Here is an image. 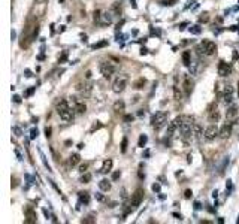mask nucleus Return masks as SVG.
Returning <instances> with one entry per match:
<instances>
[{
    "label": "nucleus",
    "instance_id": "52",
    "mask_svg": "<svg viewBox=\"0 0 239 224\" xmlns=\"http://www.w3.org/2000/svg\"><path fill=\"white\" fill-rule=\"evenodd\" d=\"M33 91H35V88H32V90H29V91H27V93H26V96H30V94H32V93H33Z\"/></svg>",
    "mask_w": 239,
    "mask_h": 224
},
{
    "label": "nucleus",
    "instance_id": "2",
    "mask_svg": "<svg viewBox=\"0 0 239 224\" xmlns=\"http://www.w3.org/2000/svg\"><path fill=\"white\" fill-rule=\"evenodd\" d=\"M167 124V112H157L151 118V126L154 130H162Z\"/></svg>",
    "mask_w": 239,
    "mask_h": 224
},
{
    "label": "nucleus",
    "instance_id": "30",
    "mask_svg": "<svg viewBox=\"0 0 239 224\" xmlns=\"http://www.w3.org/2000/svg\"><path fill=\"white\" fill-rule=\"evenodd\" d=\"M147 141H148V138H147L145 135H141V136H139V141H138V147L144 148V147H145V144H147Z\"/></svg>",
    "mask_w": 239,
    "mask_h": 224
},
{
    "label": "nucleus",
    "instance_id": "14",
    "mask_svg": "<svg viewBox=\"0 0 239 224\" xmlns=\"http://www.w3.org/2000/svg\"><path fill=\"white\" fill-rule=\"evenodd\" d=\"M191 133H193V138H194L196 141H200L205 132H203V129H202V126H200V124L194 123V124H193V127H191Z\"/></svg>",
    "mask_w": 239,
    "mask_h": 224
},
{
    "label": "nucleus",
    "instance_id": "27",
    "mask_svg": "<svg viewBox=\"0 0 239 224\" xmlns=\"http://www.w3.org/2000/svg\"><path fill=\"white\" fill-rule=\"evenodd\" d=\"M145 84H147L145 78H139V79H136V81H135L133 87H135L136 90H141V88H144V85H145Z\"/></svg>",
    "mask_w": 239,
    "mask_h": 224
},
{
    "label": "nucleus",
    "instance_id": "15",
    "mask_svg": "<svg viewBox=\"0 0 239 224\" xmlns=\"http://www.w3.org/2000/svg\"><path fill=\"white\" fill-rule=\"evenodd\" d=\"M73 111H75V109H70V108H66L64 111H61V112H58V115H60V118H61L63 121H70V120L73 118Z\"/></svg>",
    "mask_w": 239,
    "mask_h": 224
},
{
    "label": "nucleus",
    "instance_id": "41",
    "mask_svg": "<svg viewBox=\"0 0 239 224\" xmlns=\"http://www.w3.org/2000/svg\"><path fill=\"white\" fill-rule=\"evenodd\" d=\"M175 2H176V0H164V2H162V3H163V5H167V6H172Z\"/></svg>",
    "mask_w": 239,
    "mask_h": 224
},
{
    "label": "nucleus",
    "instance_id": "46",
    "mask_svg": "<svg viewBox=\"0 0 239 224\" xmlns=\"http://www.w3.org/2000/svg\"><path fill=\"white\" fill-rule=\"evenodd\" d=\"M100 127H102V124H100V123H97V124H94V126H93L91 132H94V130H97V129H100Z\"/></svg>",
    "mask_w": 239,
    "mask_h": 224
},
{
    "label": "nucleus",
    "instance_id": "43",
    "mask_svg": "<svg viewBox=\"0 0 239 224\" xmlns=\"http://www.w3.org/2000/svg\"><path fill=\"white\" fill-rule=\"evenodd\" d=\"M191 194H193V193H191V190H185L184 197H185V199H190V197H191Z\"/></svg>",
    "mask_w": 239,
    "mask_h": 224
},
{
    "label": "nucleus",
    "instance_id": "19",
    "mask_svg": "<svg viewBox=\"0 0 239 224\" xmlns=\"http://www.w3.org/2000/svg\"><path fill=\"white\" fill-rule=\"evenodd\" d=\"M75 112L76 114H84V112L87 111V106L84 102H79V100H75V106H73Z\"/></svg>",
    "mask_w": 239,
    "mask_h": 224
},
{
    "label": "nucleus",
    "instance_id": "11",
    "mask_svg": "<svg viewBox=\"0 0 239 224\" xmlns=\"http://www.w3.org/2000/svg\"><path fill=\"white\" fill-rule=\"evenodd\" d=\"M238 115H239V109H238V106L236 105H230L229 108H227V111H226V118H227V121H235L236 118H238Z\"/></svg>",
    "mask_w": 239,
    "mask_h": 224
},
{
    "label": "nucleus",
    "instance_id": "26",
    "mask_svg": "<svg viewBox=\"0 0 239 224\" xmlns=\"http://www.w3.org/2000/svg\"><path fill=\"white\" fill-rule=\"evenodd\" d=\"M66 108H69V105H67V102H66L64 99H61V100L57 103V114H58V112H61V111H64Z\"/></svg>",
    "mask_w": 239,
    "mask_h": 224
},
{
    "label": "nucleus",
    "instance_id": "13",
    "mask_svg": "<svg viewBox=\"0 0 239 224\" xmlns=\"http://www.w3.org/2000/svg\"><path fill=\"white\" fill-rule=\"evenodd\" d=\"M232 126H233V123H232V121L224 123V124L221 126V129H220V138L227 139V138L232 135Z\"/></svg>",
    "mask_w": 239,
    "mask_h": 224
},
{
    "label": "nucleus",
    "instance_id": "49",
    "mask_svg": "<svg viewBox=\"0 0 239 224\" xmlns=\"http://www.w3.org/2000/svg\"><path fill=\"white\" fill-rule=\"evenodd\" d=\"M153 191H160V185H159V184H154V185H153Z\"/></svg>",
    "mask_w": 239,
    "mask_h": 224
},
{
    "label": "nucleus",
    "instance_id": "16",
    "mask_svg": "<svg viewBox=\"0 0 239 224\" xmlns=\"http://www.w3.org/2000/svg\"><path fill=\"white\" fill-rule=\"evenodd\" d=\"M223 100H224V103H226V105H227V103H232V100H233V87L227 85V87L224 88Z\"/></svg>",
    "mask_w": 239,
    "mask_h": 224
},
{
    "label": "nucleus",
    "instance_id": "1",
    "mask_svg": "<svg viewBox=\"0 0 239 224\" xmlns=\"http://www.w3.org/2000/svg\"><path fill=\"white\" fill-rule=\"evenodd\" d=\"M118 63H119V61L112 63V61L108 60V61H105V63L100 64V73L103 75L105 79H111L112 75H115V72H117V69H118Z\"/></svg>",
    "mask_w": 239,
    "mask_h": 224
},
{
    "label": "nucleus",
    "instance_id": "32",
    "mask_svg": "<svg viewBox=\"0 0 239 224\" xmlns=\"http://www.w3.org/2000/svg\"><path fill=\"white\" fill-rule=\"evenodd\" d=\"M173 94H175V100H178V102H179V100L182 99V93L179 91V88H178L176 85L173 87Z\"/></svg>",
    "mask_w": 239,
    "mask_h": 224
},
{
    "label": "nucleus",
    "instance_id": "6",
    "mask_svg": "<svg viewBox=\"0 0 239 224\" xmlns=\"http://www.w3.org/2000/svg\"><path fill=\"white\" fill-rule=\"evenodd\" d=\"M200 48H202V51H203L205 55H214V54L217 52V45H215V42H212V41H202Z\"/></svg>",
    "mask_w": 239,
    "mask_h": 224
},
{
    "label": "nucleus",
    "instance_id": "9",
    "mask_svg": "<svg viewBox=\"0 0 239 224\" xmlns=\"http://www.w3.org/2000/svg\"><path fill=\"white\" fill-rule=\"evenodd\" d=\"M24 214H26V223L27 224H33V223H36L38 221V215H36V211L32 208V206H26V209H24Z\"/></svg>",
    "mask_w": 239,
    "mask_h": 224
},
{
    "label": "nucleus",
    "instance_id": "22",
    "mask_svg": "<svg viewBox=\"0 0 239 224\" xmlns=\"http://www.w3.org/2000/svg\"><path fill=\"white\" fill-rule=\"evenodd\" d=\"M78 197H79V202L84 203V205H88L90 203V196L87 191H79L78 193Z\"/></svg>",
    "mask_w": 239,
    "mask_h": 224
},
{
    "label": "nucleus",
    "instance_id": "37",
    "mask_svg": "<svg viewBox=\"0 0 239 224\" xmlns=\"http://www.w3.org/2000/svg\"><path fill=\"white\" fill-rule=\"evenodd\" d=\"M100 14H102L100 11H94V21H96V23H99V21H100V17H102Z\"/></svg>",
    "mask_w": 239,
    "mask_h": 224
},
{
    "label": "nucleus",
    "instance_id": "23",
    "mask_svg": "<svg viewBox=\"0 0 239 224\" xmlns=\"http://www.w3.org/2000/svg\"><path fill=\"white\" fill-rule=\"evenodd\" d=\"M111 12H112L114 17H119V15H121V5H119V3H114L112 8H111Z\"/></svg>",
    "mask_w": 239,
    "mask_h": 224
},
{
    "label": "nucleus",
    "instance_id": "8",
    "mask_svg": "<svg viewBox=\"0 0 239 224\" xmlns=\"http://www.w3.org/2000/svg\"><path fill=\"white\" fill-rule=\"evenodd\" d=\"M208 118H209L211 123H217L220 120V112H218V108H217L215 103L208 106Z\"/></svg>",
    "mask_w": 239,
    "mask_h": 224
},
{
    "label": "nucleus",
    "instance_id": "45",
    "mask_svg": "<svg viewBox=\"0 0 239 224\" xmlns=\"http://www.w3.org/2000/svg\"><path fill=\"white\" fill-rule=\"evenodd\" d=\"M96 199H97V200H100V202H103V200H105L103 194H100V193H96Z\"/></svg>",
    "mask_w": 239,
    "mask_h": 224
},
{
    "label": "nucleus",
    "instance_id": "34",
    "mask_svg": "<svg viewBox=\"0 0 239 224\" xmlns=\"http://www.w3.org/2000/svg\"><path fill=\"white\" fill-rule=\"evenodd\" d=\"M127 151V138H123L121 141V153H126Z\"/></svg>",
    "mask_w": 239,
    "mask_h": 224
},
{
    "label": "nucleus",
    "instance_id": "50",
    "mask_svg": "<svg viewBox=\"0 0 239 224\" xmlns=\"http://www.w3.org/2000/svg\"><path fill=\"white\" fill-rule=\"evenodd\" d=\"M17 185H18V179H17V178H14V182H12V188H15Z\"/></svg>",
    "mask_w": 239,
    "mask_h": 224
},
{
    "label": "nucleus",
    "instance_id": "29",
    "mask_svg": "<svg viewBox=\"0 0 239 224\" xmlns=\"http://www.w3.org/2000/svg\"><path fill=\"white\" fill-rule=\"evenodd\" d=\"M91 173H88V172H85V173H82V176H81V182L82 184H88L90 181H91Z\"/></svg>",
    "mask_w": 239,
    "mask_h": 224
},
{
    "label": "nucleus",
    "instance_id": "31",
    "mask_svg": "<svg viewBox=\"0 0 239 224\" xmlns=\"http://www.w3.org/2000/svg\"><path fill=\"white\" fill-rule=\"evenodd\" d=\"M188 30H190V33H193V35H199V33L202 32V27L197 24V26H191Z\"/></svg>",
    "mask_w": 239,
    "mask_h": 224
},
{
    "label": "nucleus",
    "instance_id": "57",
    "mask_svg": "<svg viewBox=\"0 0 239 224\" xmlns=\"http://www.w3.org/2000/svg\"><path fill=\"white\" fill-rule=\"evenodd\" d=\"M238 96H239V81H238Z\"/></svg>",
    "mask_w": 239,
    "mask_h": 224
},
{
    "label": "nucleus",
    "instance_id": "3",
    "mask_svg": "<svg viewBox=\"0 0 239 224\" xmlns=\"http://www.w3.org/2000/svg\"><path fill=\"white\" fill-rule=\"evenodd\" d=\"M127 81H129V76H127L126 73L119 75V76L114 81V84H112V91H114V93H121V91H124V88H126V85H127Z\"/></svg>",
    "mask_w": 239,
    "mask_h": 224
},
{
    "label": "nucleus",
    "instance_id": "36",
    "mask_svg": "<svg viewBox=\"0 0 239 224\" xmlns=\"http://www.w3.org/2000/svg\"><path fill=\"white\" fill-rule=\"evenodd\" d=\"M208 20H209V15H208L206 12H205V14H202V15L199 17V21H200V23H206Z\"/></svg>",
    "mask_w": 239,
    "mask_h": 224
},
{
    "label": "nucleus",
    "instance_id": "47",
    "mask_svg": "<svg viewBox=\"0 0 239 224\" xmlns=\"http://www.w3.org/2000/svg\"><path fill=\"white\" fill-rule=\"evenodd\" d=\"M45 136H46V138H49V136H51V129H49V127H46V129H45Z\"/></svg>",
    "mask_w": 239,
    "mask_h": 224
},
{
    "label": "nucleus",
    "instance_id": "42",
    "mask_svg": "<svg viewBox=\"0 0 239 224\" xmlns=\"http://www.w3.org/2000/svg\"><path fill=\"white\" fill-rule=\"evenodd\" d=\"M124 121H126V123L133 121V115H124Z\"/></svg>",
    "mask_w": 239,
    "mask_h": 224
},
{
    "label": "nucleus",
    "instance_id": "17",
    "mask_svg": "<svg viewBox=\"0 0 239 224\" xmlns=\"http://www.w3.org/2000/svg\"><path fill=\"white\" fill-rule=\"evenodd\" d=\"M112 17H114V15H112V12H111V11H109V12H103V14H102V17H100V21H99V23H100L102 26H109V24L112 23Z\"/></svg>",
    "mask_w": 239,
    "mask_h": 224
},
{
    "label": "nucleus",
    "instance_id": "28",
    "mask_svg": "<svg viewBox=\"0 0 239 224\" xmlns=\"http://www.w3.org/2000/svg\"><path fill=\"white\" fill-rule=\"evenodd\" d=\"M178 129V126H176V123L175 121H172L169 126H167V138H170L172 135H173V132Z\"/></svg>",
    "mask_w": 239,
    "mask_h": 224
},
{
    "label": "nucleus",
    "instance_id": "51",
    "mask_svg": "<svg viewBox=\"0 0 239 224\" xmlns=\"http://www.w3.org/2000/svg\"><path fill=\"white\" fill-rule=\"evenodd\" d=\"M85 78H87V79H90V78H91V72H90V70L85 73Z\"/></svg>",
    "mask_w": 239,
    "mask_h": 224
},
{
    "label": "nucleus",
    "instance_id": "48",
    "mask_svg": "<svg viewBox=\"0 0 239 224\" xmlns=\"http://www.w3.org/2000/svg\"><path fill=\"white\" fill-rule=\"evenodd\" d=\"M14 102L15 103H21V97L20 96H14Z\"/></svg>",
    "mask_w": 239,
    "mask_h": 224
},
{
    "label": "nucleus",
    "instance_id": "12",
    "mask_svg": "<svg viewBox=\"0 0 239 224\" xmlns=\"http://www.w3.org/2000/svg\"><path fill=\"white\" fill-rule=\"evenodd\" d=\"M230 73H232V64L221 60L218 63V75L220 76H229Z\"/></svg>",
    "mask_w": 239,
    "mask_h": 224
},
{
    "label": "nucleus",
    "instance_id": "33",
    "mask_svg": "<svg viewBox=\"0 0 239 224\" xmlns=\"http://www.w3.org/2000/svg\"><path fill=\"white\" fill-rule=\"evenodd\" d=\"M106 45H108V41H100L99 43H94L91 48H93V49H99V48H103V46H106Z\"/></svg>",
    "mask_w": 239,
    "mask_h": 224
},
{
    "label": "nucleus",
    "instance_id": "39",
    "mask_svg": "<svg viewBox=\"0 0 239 224\" xmlns=\"http://www.w3.org/2000/svg\"><path fill=\"white\" fill-rule=\"evenodd\" d=\"M119 176H121V172H119V170H115V172L112 173V179H114V181H117Z\"/></svg>",
    "mask_w": 239,
    "mask_h": 224
},
{
    "label": "nucleus",
    "instance_id": "38",
    "mask_svg": "<svg viewBox=\"0 0 239 224\" xmlns=\"http://www.w3.org/2000/svg\"><path fill=\"white\" fill-rule=\"evenodd\" d=\"M66 60H67V51H64V52H63V55L58 58V63H64Z\"/></svg>",
    "mask_w": 239,
    "mask_h": 224
},
{
    "label": "nucleus",
    "instance_id": "56",
    "mask_svg": "<svg viewBox=\"0 0 239 224\" xmlns=\"http://www.w3.org/2000/svg\"><path fill=\"white\" fill-rule=\"evenodd\" d=\"M45 0H36V3H44Z\"/></svg>",
    "mask_w": 239,
    "mask_h": 224
},
{
    "label": "nucleus",
    "instance_id": "54",
    "mask_svg": "<svg viewBox=\"0 0 239 224\" xmlns=\"http://www.w3.org/2000/svg\"><path fill=\"white\" fill-rule=\"evenodd\" d=\"M141 54H142V55H144V54H147V49H145V48H142V49H141Z\"/></svg>",
    "mask_w": 239,
    "mask_h": 224
},
{
    "label": "nucleus",
    "instance_id": "35",
    "mask_svg": "<svg viewBox=\"0 0 239 224\" xmlns=\"http://www.w3.org/2000/svg\"><path fill=\"white\" fill-rule=\"evenodd\" d=\"M87 169H88V163H81V164H79V172H81V173H85Z\"/></svg>",
    "mask_w": 239,
    "mask_h": 224
},
{
    "label": "nucleus",
    "instance_id": "18",
    "mask_svg": "<svg viewBox=\"0 0 239 224\" xmlns=\"http://www.w3.org/2000/svg\"><path fill=\"white\" fill-rule=\"evenodd\" d=\"M124 109H126V103L123 100H117L114 103V112H115V114H123Z\"/></svg>",
    "mask_w": 239,
    "mask_h": 224
},
{
    "label": "nucleus",
    "instance_id": "25",
    "mask_svg": "<svg viewBox=\"0 0 239 224\" xmlns=\"http://www.w3.org/2000/svg\"><path fill=\"white\" fill-rule=\"evenodd\" d=\"M99 188H100L102 191H109V190H111V182H109L108 179H102V181L99 182Z\"/></svg>",
    "mask_w": 239,
    "mask_h": 224
},
{
    "label": "nucleus",
    "instance_id": "21",
    "mask_svg": "<svg viewBox=\"0 0 239 224\" xmlns=\"http://www.w3.org/2000/svg\"><path fill=\"white\" fill-rule=\"evenodd\" d=\"M111 169H112V160L108 158V160L103 161V166H102L100 172H102V173H108V172H111Z\"/></svg>",
    "mask_w": 239,
    "mask_h": 224
},
{
    "label": "nucleus",
    "instance_id": "10",
    "mask_svg": "<svg viewBox=\"0 0 239 224\" xmlns=\"http://www.w3.org/2000/svg\"><path fill=\"white\" fill-rule=\"evenodd\" d=\"M193 87H194V82H193V79H191L188 75H184V78H182V88H184V93H185V96H190V94H191V91H193Z\"/></svg>",
    "mask_w": 239,
    "mask_h": 224
},
{
    "label": "nucleus",
    "instance_id": "58",
    "mask_svg": "<svg viewBox=\"0 0 239 224\" xmlns=\"http://www.w3.org/2000/svg\"><path fill=\"white\" fill-rule=\"evenodd\" d=\"M60 2H63V0H60Z\"/></svg>",
    "mask_w": 239,
    "mask_h": 224
},
{
    "label": "nucleus",
    "instance_id": "20",
    "mask_svg": "<svg viewBox=\"0 0 239 224\" xmlns=\"http://www.w3.org/2000/svg\"><path fill=\"white\" fill-rule=\"evenodd\" d=\"M79 161H81V155H79L78 153H75V154H72V155L69 157V166H70V167L79 164Z\"/></svg>",
    "mask_w": 239,
    "mask_h": 224
},
{
    "label": "nucleus",
    "instance_id": "40",
    "mask_svg": "<svg viewBox=\"0 0 239 224\" xmlns=\"http://www.w3.org/2000/svg\"><path fill=\"white\" fill-rule=\"evenodd\" d=\"M94 221H96V220L93 218V215H90V217H87V218L82 220V223H94Z\"/></svg>",
    "mask_w": 239,
    "mask_h": 224
},
{
    "label": "nucleus",
    "instance_id": "24",
    "mask_svg": "<svg viewBox=\"0 0 239 224\" xmlns=\"http://www.w3.org/2000/svg\"><path fill=\"white\" fill-rule=\"evenodd\" d=\"M182 63L187 67L191 64V54H190V51H184V54H182Z\"/></svg>",
    "mask_w": 239,
    "mask_h": 224
},
{
    "label": "nucleus",
    "instance_id": "55",
    "mask_svg": "<svg viewBox=\"0 0 239 224\" xmlns=\"http://www.w3.org/2000/svg\"><path fill=\"white\" fill-rule=\"evenodd\" d=\"M173 217H175V218H178V220H181V215H179V214H173Z\"/></svg>",
    "mask_w": 239,
    "mask_h": 224
},
{
    "label": "nucleus",
    "instance_id": "53",
    "mask_svg": "<svg viewBox=\"0 0 239 224\" xmlns=\"http://www.w3.org/2000/svg\"><path fill=\"white\" fill-rule=\"evenodd\" d=\"M194 208H196V209H200V203L196 202V203H194Z\"/></svg>",
    "mask_w": 239,
    "mask_h": 224
},
{
    "label": "nucleus",
    "instance_id": "4",
    "mask_svg": "<svg viewBox=\"0 0 239 224\" xmlns=\"http://www.w3.org/2000/svg\"><path fill=\"white\" fill-rule=\"evenodd\" d=\"M75 90H76L81 96L90 97V94H91V91H93V84L88 82V81H81V82H78V84L75 85Z\"/></svg>",
    "mask_w": 239,
    "mask_h": 224
},
{
    "label": "nucleus",
    "instance_id": "44",
    "mask_svg": "<svg viewBox=\"0 0 239 224\" xmlns=\"http://www.w3.org/2000/svg\"><path fill=\"white\" fill-rule=\"evenodd\" d=\"M36 136H38V129H33V130H32V135H30V138H32V139H35Z\"/></svg>",
    "mask_w": 239,
    "mask_h": 224
},
{
    "label": "nucleus",
    "instance_id": "5",
    "mask_svg": "<svg viewBox=\"0 0 239 224\" xmlns=\"http://www.w3.org/2000/svg\"><path fill=\"white\" fill-rule=\"evenodd\" d=\"M144 194H145L144 188H138V190H135V193H133V194H132V197H130V208H132V209H136V208L142 203V200H144Z\"/></svg>",
    "mask_w": 239,
    "mask_h": 224
},
{
    "label": "nucleus",
    "instance_id": "7",
    "mask_svg": "<svg viewBox=\"0 0 239 224\" xmlns=\"http://www.w3.org/2000/svg\"><path fill=\"white\" fill-rule=\"evenodd\" d=\"M203 136H205L206 141H214L217 136H220V130H218V127H217L215 124H211V126H208V127L205 129Z\"/></svg>",
    "mask_w": 239,
    "mask_h": 224
}]
</instances>
